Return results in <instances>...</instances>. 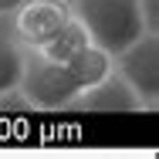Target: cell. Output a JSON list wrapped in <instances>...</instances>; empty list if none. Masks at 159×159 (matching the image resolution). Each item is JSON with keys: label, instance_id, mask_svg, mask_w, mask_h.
<instances>
[{"label": "cell", "instance_id": "cell-1", "mask_svg": "<svg viewBox=\"0 0 159 159\" xmlns=\"http://www.w3.org/2000/svg\"><path fill=\"white\" fill-rule=\"evenodd\" d=\"M71 14L88 31V41L105 48L112 58L146 34L135 0H71Z\"/></svg>", "mask_w": 159, "mask_h": 159}, {"label": "cell", "instance_id": "cell-2", "mask_svg": "<svg viewBox=\"0 0 159 159\" xmlns=\"http://www.w3.org/2000/svg\"><path fill=\"white\" fill-rule=\"evenodd\" d=\"M17 95L31 108L58 112V108L71 105V98L78 95V85L71 81V75L61 61H51L41 51H27L20 81H17Z\"/></svg>", "mask_w": 159, "mask_h": 159}, {"label": "cell", "instance_id": "cell-3", "mask_svg": "<svg viewBox=\"0 0 159 159\" xmlns=\"http://www.w3.org/2000/svg\"><path fill=\"white\" fill-rule=\"evenodd\" d=\"M112 61H115V75L142 98V105L156 108V102H159V34L146 31L129 48H122Z\"/></svg>", "mask_w": 159, "mask_h": 159}, {"label": "cell", "instance_id": "cell-4", "mask_svg": "<svg viewBox=\"0 0 159 159\" xmlns=\"http://www.w3.org/2000/svg\"><path fill=\"white\" fill-rule=\"evenodd\" d=\"M68 20H71V0H24L7 17V27L20 48L41 51Z\"/></svg>", "mask_w": 159, "mask_h": 159}, {"label": "cell", "instance_id": "cell-5", "mask_svg": "<svg viewBox=\"0 0 159 159\" xmlns=\"http://www.w3.org/2000/svg\"><path fill=\"white\" fill-rule=\"evenodd\" d=\"M68 108H81V112H142L146 105H142V98L112 71V75L102 78L98 85L78 92V95L71 98Z\"/></svg>", "mask_w": 159, "mask_h": 159}, {"label": "cell", "instance_id": "cell-6", "mask_svg": "<svg viewBox=\"0 0 159 159\" xmlns=\"http://www.w3.org/2000/svg\"><path fill=\"white\" fill-rule=\"evenodd\" d=\"M64 68H68L71 81L78 85V92H85V88L98 85L102 78H108V75L115 71V61H112V54H108L105 48H98V44L88 41L75 58H68V61H64Z\"/></svg>", "mask_w": 159, "mask_h": 159}, {"label": "cell", "instance_id": "cell-7", "mask_svg": "<svg viewBox=\"0 0 159 159\" xmlns=\"http://www.w3.org/2000/svg\"><path fill=\"white\" fill-rule=\"evenodd\" d=\"M24 58H27V48H20L17 37L7 27V20H0V95H14L17 92Z\"/></svg>", "mask_w": 159, "mask_h": 159}, {"label": "cell", "instance_id": "cell-8", "mask_svg": "<svg viewBox=\"0 0 159 159\" xmlns=\"http://www.w3.org/2000/svg\"><path fill=\"white\" fill-rule=\"evenodd\" d=\"M85 44H88V31H85V27H81V20L71 14V20H68L61 31H58L48 44H44V48H41V54H44V58H51V61H61V64H64L68 58H75Z\"/></svg>", "mask_w": 159, "mask_h": 159}, {"label": "cell", "instance_id": "cell-9", "mask_svg": "<svg viewBox=\"0 0 159 159\" xmlns=\"http://www.w3.org/2000/svg\"><path fill=\"white\" fill-rule=\"evenodd\" d=\"M135 7H139V14H142L146 31L159 34V0H135Z\"/></svg>", "mask_w": 159, "mask_h": 159}, {"label": "cell", "instance_id": "cell-10", "mask_svg": "<svg viewBox=\"0 0 159 159\" xmlns=\"http://www.w3.org/2000/svg\"><path fill=\"white\" fill-rule=\"evenodd\" d=\"M20 3H24V0H0V20H7V17H10Z\"/></svg>", "mask_w": 159, "mask_h": 159}]
</instances>
